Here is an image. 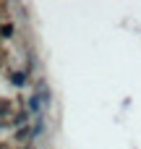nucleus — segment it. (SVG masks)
Masks as SVG:
<instances>
[{"label": "nucleus", "instance_id": "nucleus-1", "mask_svg": "<svg viewBox=\"0 0 141 149\" xmlns=\"http://www.w3.org/2000/svg\"><path fill=\"white\" fill-rule=\"evenodd\" d=\"M47 102H50V94H47V92H44V86H42V89H39V92H37V94L31 97L29 107H31V113H39V110H42V107H44Z\"/></svg>", "mask_w": 141, "mask_h": 149}, {"label": "nucleus", "instance_id": "nucleus-2", "mask_svg": "<svg viewBox=\"0 0 141 149\" xmlns=\"http://www.w3.org/2000/svg\"><path fill=\"white\" fill-rule=\"evenodd\" d=\"M13 84L21 86V84H24V73H16V76H13Z\"/></svg>", "mask_w": 141, "mask_h": 149}, {"label": "nucleus", "instance_id": "nucleus-3", "mask_svg": "<svg viewBox=\"0 0 141 149\" xmlns=\"http://www.w3.org/2000/svg\"><path fill=\"white\" fill-rule=\"evenodd\" d=\"M10 31H13V26H10V24H8V26H3V29H0V34H5V37H8V34H10Z\"/></svg>", "mask_w": 141, "mask_h": 149}]
</instances>
